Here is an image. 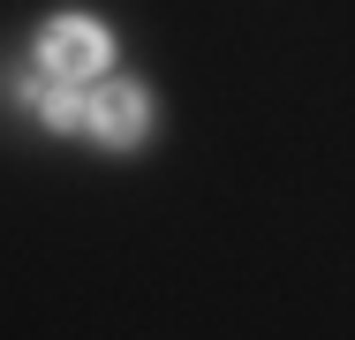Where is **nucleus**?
<instances>
[{
	"label": "nucleus",
	"instance_id": "f03ea898",
	"mask_svg": "<svg viewBox=\"0 0 355 340\" xmlns=\"http://www.w3.org/2000/svg\"><path fill=\"white\" fill-rule=\"evenodd\" d=\"M144 121H151V99H144L137 83H106V91H91V121L83 129L98 136L106 151H129L144 136Z\"/></svg>",
	"mask_w": 355,
	"mask_h": 340
},
{
	"label": "nucleus",
	"instance_id": "f257e3e1",
	"mask_svg": "<svg viewBox=\"0 0 355 340\" xmlns=\"http://www.w3.org/2000/svg\"><path fill=\"white\" fill-rule=\"evenodd\" d=\"M106 61H114V38L91 15H53L38 31V68L53 83H91V76H106Z\"/></svg>",
	"mask_w": 355,
	"mask_h": 340
},
{
	"label": "nucleus",
	"instance_id": "7ed1b4c3",
	"mask_svg": "<svg viewBox=\"0 0 355 340\" xmlns=\"http://www.w3.org/2000/svg\"><path fill=\"white\" fill-rule=\"evenodd\" d=\"M38 121H46V129H83V121H91V99H83L76 83H53V91L38 99Z\"/></svg>",
	"mask_w": 355,
	"mask_h": 340
}]
</instances>
